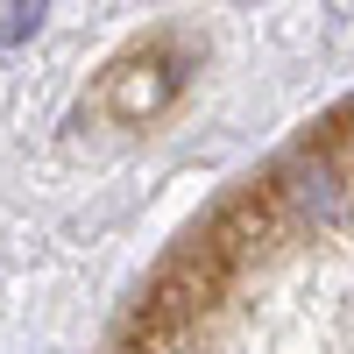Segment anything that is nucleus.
Listing matches in <instances>:
<instances>
[{"mask_svg": "<svg viewBox=\"0 0 354 354\" xmlns=\"http://www.w3.org/2000/svg\"><path fill=\"white\" fill-rule=\"evenodd\" d=\"M36 21H43V8H15V21H8V43H21V36H36Z\"/></svg>", "mask_w": 354, "mask_h": 354, "instance_id": "nucleus-2", "label": "nucleus"}, {"mask_svg": "<svg viewBox=\"0 0 354 354\" xmlns=\"http://www.w3.org/2000/svg\"><path fill=\"white\" fill-rule=\"evenodd\" d=\"M283 198L298 205V220L326 227V220H340V213H347L354 185H347V170H340L333 156H298V163L283 170Z\"/></svg>", "mask_w": 354, "mask_h": 354, "instance_id": "nucleus-1", "label": "nucleus"}]
</instances>
